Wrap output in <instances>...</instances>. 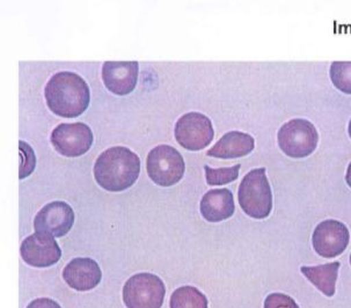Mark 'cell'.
I'll use <instances>...</instances> for the list:
<instances>
[{"mask_svg":"<svg viewBox=\"0 0 351 308\" xmlns=\"http://www.w3.org/2000/svg\"><path fill=\"white\" fill-rule=\"evenodd\" d=\"M45 97L55 115L73 119L82 115L90 106V87L75 72L62 71L53 75L45 85Z\"/></svg>","mask_w":351,"mask_h":308,"instance_id":"obj_1","label":"cell"},{"mask_svg":"<svg viewBox=\"0 0 351 308\" xmlns=\"http://www.w3.org/2000/svg\"><path fill=\"white\" fill-rule=\"evenodd\" d=\"M141 173V159L124 146H114L97 156L94 178L97 185L112 193H120L134 186Z\"/></svg>","mask_w":351,"mask_h":308,"instance_id":"obj_2","label":"cell"},{"mask_svg":"<svg viewBox=\"0 0 351 308\" xmlns=\"http://www.w3.org/2000/svg\"><path fill=\"white\" fill-rule=\"evenodd\" d=\"M240 208L254 220H265L273 210V193L265 168H255L245 175L238 191Z\"/></svg>","mask_w":351,"mask_h":308,"instance_id":"obj_3","label":"cell"},{"mask_svg":"<svg viewBox=\"0 0 351 308\" xmlns=\"http://www.w3.org/2000/svg\"><path fill=\"white\" fill-rule=\"evenodd\" d=\"M277 141L284 154L292 159H303L317 150L319 134L310 121L293 119L280 126Z\"/></svg>","mask_w":351,"mask_h":308,"instance_id":"obj_4","label":"cell"},{"mask_svg":"<svg viewBox=\"0 0 351 308\" xmlns=\"http://www.w3.org/2000/svg\"><path fill=\"white\" fill-rule=\"evenodd\" d=\"M149 178L160 187H172L181 181L186 164L181 153L169 145H159L146 158Z\"/></svg>","mask_w":351,"mask_h":308,"instance_id":"obj_5","label":"cell"},{"mask_svg":"<svg viewBox=\"0 0 351 308\" xmlns=\"http://www.w3.org/2000/svg\"><path fill=\"white\" fill-rule=\"evenodd\" d=\"M166 287L160 277L142 272L128 279L123 287V301L127 308H161Z\"/></svg>","mask_w":351,"mask_h":308,"instance_id":"obj_6","label":"cell"},{"mask_svg":"<svg viewBox=\"0 0 351 308\" xmlns=\"http://www.w3.org/2000/svg\"><path fill=\"white\" fill-rule=\"evenodd\" d=\"M174 136L183 149L201 151L211 144L215 137L213 122L201 112H188L178 119Z\"/></svg>","mask_w":351,"mask_h":308,"instance_id":"obj_7","label":"cell"},{"mask_svg":"<svg viewBox=\"0 0 351 308\" xmlns=\"http://www.w3.org/2000/svg\"><path fill=\"white\" fill-rule=\"evenodd\" d=\"M51 144L64 156H80L93 144V132L85 123H62L51 132Z\"/></svg>","mask_w":351,"mask_h":308,"instance_id":"obj_8","label":"cell"},{"mask_svg":"<svg viewBox=\"0 0 351 308\" xmlns=\"http://www.w3.org/2000/svg\"><path fill=\"white\" fill-rule=\"evenodd\" d=\"M350 241L348 227L339 220H327L319 224L313 235L312 244L317 255L325 259L339 257L347 249Z\"/></svg>","mask_w":351,"mask_h":308,"instance_id":"obj_9","label":"cell"},{"mask_svg":"<svg viewBox=\"0 0 351 308\" xmlns=\"http://www.w3.org/2000/svg\"><path fill=\"white\" fill-rule=\"evenodd\" d=\"M20 252L23 261L35 268L51 267L62 257V250L53 235L41 232L27 237L21 244Z\"/></svg>","mask_w":351,"mask_h":308,"instance_id":"obj_10","label":"cell"},{"mask_svg":"<svg viewBox=\"0 0 351 308\" xmlns=\"http://www.w3.org/2000/svg\"><path fill=\"white\" fill-rule=\"evenodd\" d=\"M75 223L73 209L62 201L49 203L38 212L34 218L36 232L50 234L53 238H62L70 232Z\"/></svg>","mask_w":351,"mask_h":308,"instance_id":"obj_11","label":"cell"},{"mask_svg":"<svg viewBox=\"0 0 351 308\" xmlns=\"http://www.w3.org/2000/svg\"><path fill=\"white\" fill-rule=\"evenodd\" d=\"M139 65L137 62H106L102 67V82L115 95L124 97L137 85Z\"/></svg>","mask_w":351,"mask_h":308,"instance_id":"obj_12","label":"cell"},{"mask_svg":"<svg viewBox=\"0 0 351 308\" xmlns=\"http://www.w3.org/2000/svg\"><path fill=\"white\" fill-rule=\"evenodd\" d=\"M63 279L70 287L85 292L97 287L101 282L102 272L99 264L88 257H77L64 268Z\"/></svg>","mask_w":351,"mask_h":308,"instance_id":"obj_13","label":"cell"},{"mask_svg":"<svg viewBox=\"0 0 351 308\" xmlns=\"http://www.w3.org/2000/svg\"><path fill=\"white\" fill-rule=\"evenodd\" d=\"M199 209L203 218L210 223L228 220L236 210L233 193L228 189L209 190L202 197Z\"/></svg>","mask_w":351,"mask_h":308,"instance_id":"obj_14","label":"cell"},{"mask_svg":"<svg viewBox=\"0 0 351 308\" xmlns=\"http://www.w3.org/2000/svg\"><path fill=\"white\" fill-rule=\"evenodd\" d=\"M254 147V138L250 134L241 131H231L217 141L206 154L218 159H238L248 156Z\"/></svg>","mask_w":351,"mask_h":308,"instance_id":"obj_15","label":"cell"},{"mask_svg":"<svg viewBox=\"0 0 351 308\" xmlns=\"http://www.w3.org/2000/svg\"><path fill=\"white\" fill-rule=\"evenodd\" d=\"M339 269L340 262H332L317 267H302L300 271L320 292L330 298L335 294Z\"/></svg>","mask_w":351,"mask_h":308,"instance_id":"obj_16","label":"cell"},{"mask_svg":"<svg viewBox=\"0 0 351 308\" xmlns=\"http://www.w3.org/2000/svg\"><path fill=\"white\" fill-rule=\"evenodd\" d=\"M169 307L208 308V299L199 289L194 286H181L171 296Z\"/></svg>","mask_w":351,"mask_h":308,"instance_id":"obj_17","label":"cell"},{"mask_svg":"<svg viewBox=\"0 0 351 308\" xmlns=\"http://www.w3.org/2000/svg\"><path fill=\"white\" fill-rule=\"evenodd\" d=\"M329 75L332 85L342 93L351 95V62H334L330 65Z\"/></svg>","mask_w":351,"mask_h":308,"instance_id":"obj_18","label":"cell"},{"mask_svg":"<svg viewBox=\"0 0 351 308\" xmlns=\"http://www.w3.org/2000/svg\"><path fill=\"white\" fill-rule=\"evenodd\" d=\"M240 168L241 165L239 164L233 167L217 168V169H213L206 165L204 169H206V183L209 186H223V185L233 182L239 176Z\"/></svg>","mask_w":351,"mask_h":308,"instance_id":"obj_19","label":"cell"},{"mask_svg":"<svg viewBox=\"0 0 351 308\" xmlns=\"http://www.w3.org/2000/svg\"><path fill=\"white\" fill-rule=\"evenodd\" d=\"M20 156H21V165H20V180L29 176L34 171L36 166V156L34 150L32 149L26 141H19Z\"/></svg>","mask_w":351,"mask_h":308,"instance_id":"obj_20","label":"cell"},{"mask_svg":"<svg viewBox=\"0 0 351 308\" xmlns=\"http://www.w3.org/2000/svg\"><path fill=\"white\" fill-rule=\"evenodd\" d=\"M265 308H299V306L290 296L271 294L265 298Z\"/></svg>","mask_w":351,"mask_h":308,"instance_id":"obj_21","label":"cell"},{"mask_svg":"<svg viewBox=\"0 0 351 308\" xmlns=\"http://www.w3.org/2000/svg\"><path fill=\"white\" fill-rule=\"evenodd\" d=\"M27 308H62L56 301L49 298H38L32 301Z\"/></svg>","mask_w":351,"mask_h":308,"instance_id":"obj_22","label":"cell"},{"mask_svg":"<svg viewBox=\"0 0 351 308\" xmlns=\"http://www.w3.org/2000/svg\"><path fill=\"white\" fill-rule=\"evenodd\" d=\"M346 181H347L348 186L351 188V163L348 166L347 174H346Z\"/></svg>","mask_w":351,"mask_h":308,"instance_id":"obj_23","label":"cell"},{"mask_svg":"<svg viewBox=\"0 0 351 308\" xmlns=\"http://www.w3.org/2000/svg\"><path fill=\"white\" fill-rule=\"evenodd\" d=\"M348 132H349V136H350L351 138V119L350 122H349V126H348Z\"/></svg>","mask_w":351,"mask_h":308,"instance_id":"obj_24","label":"cell"},{"mask_svg":"<svg viewBox=\"0 0 351 308\" xmlns=\"http://www.w3.org/2000/svg\"><path fill=\"white\" fill-rule=\"evenodd\" d=\"M350 264H351V255H350Z\"/></svg>","mask_w":351,"mask_h":308,"instance_id":"obj_25","label":"cell"}]
</instances>
